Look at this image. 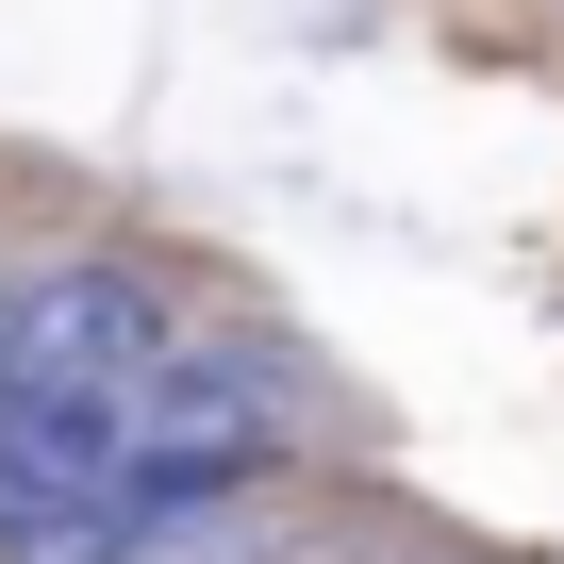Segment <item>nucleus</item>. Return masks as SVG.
Instances as JSON below:
<instances>
[{"instance_id":"1","label":"nucleus","mask_w":564,"mask_h":564,"mask_svg":"<svg viewBox=\"0 0 564 564\" xmlns=\"http://www.w3.org/2000/svg\"><path fill=\"white\" fill-rule=\"evenodd\" d=\"M166 349H183V282H166L150 249L84 232V249L18 265V366H34V382H67V399H133Z\"/></svg>"},{"instance_id":"2","label":"nucleus","mask_w":564,"mask_h":564,"mask_svg":"<svg viewBox=\"0 0 564 564\" xmlns=\"http://www.w3.org/2000/svg\"><path fill=\"white\" fill-rule=\"evenodd\" d=\"M150 564H333V547H316V514H300V481H265V498H216V514H183V531H150Z\"/></svg>"}]
</instances>
